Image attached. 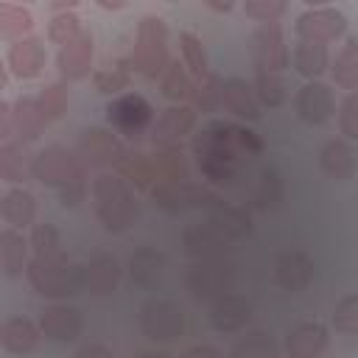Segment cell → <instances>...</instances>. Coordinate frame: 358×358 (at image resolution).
Returning <instances> with one entry per match:
<instances>
[{"instance_id": "obj_3", "label": "cell", "mask_w": 358, "mask_h": 358, "mask_svg": "<svg viewBox=\"0 0 358 358\" xmlns=\"http://www.w3.org/2000/svg\"><path fill=\"white\" fill-rule=\"evenodd\" d=\"M31 285L45 296H70L84 285V266L70 263L64 255L53 260L34 257L28 263Z\"/></svg>"}, {"instance_id": "obj_36", "label": "cell", "mask_w": 358, "mask_h": 358, "mask_svg": "<svg viewBox=\"0 0 358 358\" xmlns=\"http://www.w3.org/2000/svg\"><path fill=\"white\" fill-rule=\"evenodd\" d=\"M126 81H129V73H126L123 62L109 64V67H103V70L95 76V84H98L101 92H117V90L126 87Z\"/></svg>"}, {"instance_id": "obj_19", "label": "cell", "mask_w": 358, "mask_h": 358, "mask_svg": "<svg viewBox=\"0 0 358 358\" xmlns=\"http://www.w3.org/2000/svg\"><path fill=\"white\" fill-rule=\"evenodd\" d=\"M190 129H193V112L187 106H171L157 120V131L154 134H157V143L159 145H173Z\"/></svg>"}, {"instance_id": "obj_10", "label": "cell", "mask_w": 358, "mask_h": 358, "mask_svg": "<svg viewBox=\"0 0 358 358\" xmlns=\"http://www.w3.org/2000/svg\"><path fill=\"white\" fill-rule=\"evenodd\" d=\"M255 53H257V64L263 73H274L288 64V50L282 45V34L277 25H263L255 34Z\"/></svg>"}, {"instance_id": "obj_31", "label": "cell", "mask_w": 358, "mask_h": 358, "mask_svg": "<svg viewBox=\"0 0 358 358\" xmlns=\"http://www.w3.org/2000/svg\"><path fill=\"white\" fill-rule=\"evenodd\" d=\"M179 45H182L185 67H187L196 78H207V56H204L201 42H199L193 34H182V36H179Z\"/></svg>"}, {"instance_id": "obj_26", "label": "cell", "mask_w": 358, "mask_h": 358, "mask_svg": "<svg viewBox=\"0 0 358 358\" xmlns=\"http://www.w3.org/2000/svg\"><path fill=\"white\" fill-rule=\"evenodd\" d=\"M277 280L285 288H302L310 280V263H308V257H302L299 252L282 255L280 263H277Z\"/></svg>"}, {"instance_id": "obj_44", "label": "cell", "mask_w": 358, "mask_h": 358, "mask_svg": "<svg viewBox=\"0 0 358 358\" xmlns=\"http://www.w3.org/2000/svg\"><path fill=\"white\" fill-rule=\"evenodd\" d=\"M137 358H168V355H162V352H140Z\"/></svg>"}, {"instance_id": "obj_5", "label": "cell", "mask_w": 358, "mask_h": 358, "mask_svg": "<svg viewBox=\"0 0 358 358\" xmlns=\"http://www.w3.org/2000/svg\"><path fill=\"white\" fill-rule=\"evenodd\" d=\"M106 117H109V123H112L120 134L134 137V134H140V131L151 123L154 109H151V103H148L143 95L126 92V95L115 98V101L106 106Z\"/></svg>"}, {"instance_id": "obj_29", "label": "cell", "mask_w": 358, "mask_h": 358, "mask_svg": "<svg viewBox=\"0 0 358 358\" xmlns=\"http://www.w3.org/2000/svg\"><path fill=\"white\" fill-rule=\"evenodd\" d=\"M31 246H34L36 257H42V260L62 257V238H59V232H56L50 224H39V227H34Z\"/></svg>"}, {"instance_id": "obj_1", "label": "cell", "mask_w": 358, "mask_h": 358, "mask_svg": "<svg viewBox=\"0 0 358 358\" xmlns=\"http://www.w3.org/2000/svg\"><path fill=\"white\" fill-rule=\"evenodd\" d=\"M31 173L45 182L59 187L62 193V204H78L87 193V182H84V165L78 157H73L67 148L62 145H50L45 151H39L31 162Z\"/></svg>"}, {"instance_id": "obj_24", "label": "cell", "mask_w": 358, "mask_h": 358, "mask_svg": "<svg viewBox=\"0 0 358 358\" xmlns=\"http://www.w3.org/2000/svg\"><path fill=\"white\" fill-rule=\"evenodd\" d=\"M31 162H28V154H25L22 143L8 140L0 148V176L8 179V182H22L28 176V171H31Z\"/></svg>"}, {"instance_id": "obj_6", "label": "cell", "mask_w": 358, "mask_h": 358, "mask_svg": "<svg viewBox=\"0 0 358 358\" xmlns=\"http://www.w3.org/2000/svg\"><path fill=\"white\" fill-rule=\"evenodd\" d=\"M296 34L302 36V42H319L327 45L336 36L344 34V17L336 8H316L299 17L296 22Z\"/></svg>"}, {"instance_id": "obj_13", "label": "cell", "mask_w": 358, "mask_h": 358, "mask_svg": "<svg viewBox=\"0 0 358 358\" xmlns=\"http://www.w3.org/2000/svg\"><path fill=\"white\" fill-rule=\"evenodd\" d=\"M0 344L8 352H14V355H25V352H31L39 344V330L34 327L31 319L14 316V319L3 322V327H0Z\"/></svg>"}, {"instance_id": "obj_30", "label": "cell", "mask_w": 358, "mask_h": 358, "mask_svg": "<svg viewBox=\"0 0 358 358\" xmlns=\"http://www.w3.org/2000/svg\"><path fill=\"white\" fill-rule=\"evenodd\" d=\"M162 271V257L154 252V249H140L134 257H131V277L143 285L154 282Z\"/></svg>"}, {"instance_id": "obj_33", "label": "cell", "mask_w": 358, "mask_h": 358, "mask_svg": "<svg viewBox=\"0 0 358 358\" xmlns=\"http://www.w3.org/2000/svg\"><path fill=\"white\" fill-rule=\"evenodd\" d=\"M162 92H165L168 98H176V101L190 92V81H187V76H185V70H182L179 64H168V67H165Z\"/></svg>"}, {"instance_id": "obj_2", "label": "cell", "mask_w": 358, "mask_h": 358, "mask_svg": "<svg viewBox=\"0 0 358 358\" xmlns=\"http://www.w3.org/2000/svg\"><path fill=\"white\" fill-rule=\"evenodd\" d=\"M92 196H95V210L103 221L106 229H123L131 224V218H137V201L134 193L129 190V185L117 176H98L92 185Z\"/></svg>"}, {"instance_id": "obj_25", "label": "cell", "mask_w": 358, "mask_h": 358, "mask_svg": "<svg viewBox=\"0 0 358 358\" xmlns=\"http://www.w3.org/2000/svg\"><path fill=\"white\" fill-rule=\"evenodd\" d=\"M294 64L302 76L316 78L327 67V48L319 45V42H299L296 50H294Z\"/></svg>"}, {"instance_id": "obj_41", "label": "cell", "mask_w": 358, "mask_h": 358, "mask_svg": "<svg viewBox=\"0 0 358 358\" xmlns=\"http://www.w3.org/2000/svg\"><path fill=\"white\" fill-rule=\"evenodd\" d=\"M14 134V120H11V106L0 101V140H11Z\"/></svg>"}, {"instance_id": "obj_43", "label": "cell", "mask_w": 358, "mask_h": 358, "mask_svg": "<svg viewBox=\"0 0 358 358\" xmlns=\"http://www.w3.org/2000/svg\"><path fill=\"white\" fill-rule=\"evenodd\" d=\"M182 358H221V355H218L213 347H190Z\"/></svg>"}, {"instance_id": "obj_11", "label": "cell", "mask_w": 358, "mask_h": 358, "mask_svg": "<svg viewBox=\"0 0 358 358\" xmlns=\"http://www.w3.org/2000/svg\"><path fill=\"white\" fill-rule=\"evenodd\" d=\"M8 67L17 78H34L42 73L45 67V48L39 39L34 36H25V39H17L8 50Z\"/></svg>"}, {"instance_id": "obj_23", "label": "cell", "mask_w": 358, "mask_h": 358, "mask_svg": "<svg viewBox=\"0 0 358 358\" xmlns=\"http://www.w3.org/2000/svg\"><path fill=\"white\" fill-rule=\"evenodd\" d=\"M249 302L241 296H221L215 310H213V324L218 330H235L249 322Z\"/></svg>"}, {"instance_id": "obj_22", "label": "cell", "mask_w": 358, "mask_h": 358, "mask_svg": "<svg viewBox=\"0 0 358 358\" xmlns=\"http://www.w3.org/2000/svg\"><path fill=\"white\" fill-rule=\"evenodd\" d=\"M34 28V17L28 8L14 3H0V39H25V34Z\"/></svg>"}, {"instance_id": "obj_40", "label": "cell", "mask_w": 358, "mask_h": 358, "mask_svg": "<svg viewBox=\"0 0 358 358\" xmlns=\"http://www.w3.org/2000/svg\"><path fill=\"white\" fill-rule=\"evenodd\" d=\"M341 129L347 137H355L358 134V126H355V95H350L344 101V112H341Z\"/></svg>"}, {"instance_id": "obj_34", "label": "cell", "mask_w": 358, "mask_h": 358, "mask_svg": "<svg viewBox=\"0 0 358 358\" xmlns=\"http://www.w3.org/2000/svg\"><path fill=\"white\" fill-rule=\"evenodd\" d=\"M78 31H81L78 17H76V14H62V17H56V20L50 22L48 39H50V42H59V45H67Z\"/></svg>"}, {"instance_id": "obj_39", "label": "cell", "mask_w": 358, "mask_h": 358, "mask_svg": "<svg viewBox=\"0 0 358 358\" xmlns=\"http://www.w3.org/2000/svg\"><path fill=\"white\" fill-rule=\"evenodd\" d=\"M243 8H246V14H252V17H260V20H268V22H271L277 14H282V8H285V6H282V3H246Z\"/></svg>"}, {"instance_id": "obj_38", "label": "cell", "mask_w": 358, "mask_h": 358, "mask_svg": "<svg viewBox=\"0 0 358 358\" xmlns=\"http://www.w3.org/2000/svg\"><path fill=\"white\" fill-rule=\"evenodd\" d=\"M235 358H271V344H266L263 338H249L238 347Z\"/></svg>"}, {"instance_id": "obj_42", "label": "cell", "mask_w": 358, "mask_h": 358, "mask_svg": "<svg viewBox=\"0 0 358 358\" xmlns=\"http://www.w3.org/2000/svg\"><path fill=\"white\" fill-rule=\"evenodd\" d=\"M78 358H112V352L106 347H101V344H92V347H84L78 352Z\"/></svg>"}, {"instance_id": "obj_35", "label": "cell", "mask_w": 358, "mask_h": 358, "mask_svg": "<svg viewBox=\"0 0 358 358\" xmlns=\"http://www.w3.org/2000/svg\"><path fill=\"white\" fill-rule=\"evenodd\" d=\"M257 95H260L268 106H280V103L285 101L282 81L274 78V73H263V70H257Z\"/></svg>"}, {"instance_id": "obj_27", "label": "cell", "mask_w": 358, "mask_h": 358, "mask_svg": "<svg viewBox=\"0 0 358 358\" xmlns=\"http://www.w3.org/2000/svg\"><path fill=\"white\" fill-rule=\"evenodd\" d=\"M322 168L333 179H350L352 176V151L344 143H327L322 151Z\"/></svg>"}, {"instance_id": "obj_20", "label": "cell", "mask_w": 358, "mask_h": 358, "mask_svg": "<svg viewBox=\"0 0 358 358\" xmlns=\"http://www.w3.org/2000/svg\"><path fill=\"white\" fill-rule=\"evenodd\" d=\"M221 103L232 115H238V117H249V120H257L260 117L257 103H255L246 81H241V78H229L227 84H221Z\"/></svg>"}, {"instance_id": "obj_18", "label": "cell", "mask_w": 358, "mask_h": 358, "mask_svg": "<svg viewBox=\"0 0 358 358\" xmlns=\"http://www.w3.org/2000/svg\"><path fill=\"white\" fill-rule=\"evenodd\" d=\"M117 274H120L117 260L109 255H98L95 260H90L84 266V285L92 294H109L117 285Z\"/></svg>"}, {"instance_id": "obj_45", "label": "cell", "mask_w": 358, "mask_h": 358, "mask_svg": "<svg viewBox=\"0 0 358 358\" xmlns=\"http://www.w3.org/2000/svg\"><path fill=\"white\" fill-rule=\"evenodd\" d=\"M6 87V67H3V62H0V90Z\"/></svg>"}, {"instance_id": "obj_15", "label": "cell", "mask_w": 358, "mask_h": 358, "mask_svg": "<svg viewBox=\"0 0 358 358\" xmlns=\"http://www.w3.org/2000/svg\"><path fill=\"white\" fill-rule=\"evenodd\" d=\"M81 327H84V322H81V316H78L76 308L53 305V308H48V310L42 313V330H45V336H50V338H56V341H70V338H76V336L81 333Z\"/></svg>"}, {"instance_id": "obj_32", "label": "cell", "mask_w": 358, "mask_h": 358, "mask_svg": "<svg viewBox=\"0 0 358 358\" xmlns=\"http://www.w3.org/2000/svg\"><path fill=\"white\" fill-rule=\"evenodd\" d=\"M36 103H39L45 120L50 123V120H56V117L67 109V90H64L62 84H50V87L36 98Z\"/></svg>"}, {"instance_id": "obj_8", "label": "cell", "mask_w": 358, "mask_h": 358, "mask_svg": "<svg viewBox=\"0 0 358 358\" xmlns=\"http://www.w3.org/2000/svg\"><path fill=\"white\" fill-rule=\"evenodd\" d=\"M182 324H185L182 310L173 302H151L143 310V330L148 333V338L168 341L182 333Z\"/></svg>"}, {"instance_id": "obj_28", "label": "cell", "mask_w": 358, "mask_h": 358, "mask_svg": "<svg viewBox=\"0 0 358 358\" xmlns=\"http://www.w3.org/2000/svg\"><path fill=\"white\" fill-rule=\"evenodd\" d=\"M333 78L336 84H341L344 90H355L358 84V56H355V39H350L341 53H336L333 62Z\"/></svg>"}, {"instance_id": "obj_4", "label": "cell", "mask_w": 358, "mask_h": 358, "mask_svg": "<svg viewBox=\"0 0 358 358\" xmlns=\"http://www.w3.org/2000/svg\"><path fill=\"white\" fill-rule=\"evenodd\" d=\"M168 28L157 17H145L137 28V42L131 50V67L148 78H157L168 67Z\"/></svg>"}, {"instance_id": "obj_17", "label": "cell", "mask_w": 358, "mask_h": 358, "mask_svg": "<svg viewBox=\"0 0 358 358\" xmlns=\"http://www.w3.org/2000/svg\"><path fill=\"white\" fill-rule=\"evenodd\" d=\"M11 120H14V131L22 137V140H34L42 134V129L48 126L36 98H17V103L11 106Z\"/></svg>"}, {"instance_id": "obj_37", "label": "cell", "mask_w": 358, "mask_h": 358, "mask_svg": "<svg viewBox=\"0 0 358 358\" xmlns=\"http://www.w3.org/2000/svg\"><path fill=\"white\" fill-rule=\"evenodd\" d=\"M358 299L355 296H344L341 305L336 308V327L344 333H355L358 330Z\"/></svg>"}, {"instance_id": "obj_9", "label": "cell", "mask_w": 358, "mask_h": 358, "mask_svg": "<svg viewBox=\"0 0 358 358\" xmlns=\"http://www.w3.org/2000/svg\"><path fill=\"white\" fill-rule=\"evenodd\" d=\"M296 112L305 123H324L327 117H333L336 112V98L330 92V87L310 81L296 92Z\"/></svg>"}, {"instance_id": "obj_14", "label": "cell", "mask_w": 358, "mask_h": 358, "mask_svg": "<svg viewBox=\"0 0 358 358\" xmlns=\"http://www.w3.org/2000/svg\"><path fill=\"white\" fill-rule=\"evenodd\" d=\"M327 347V330L322 324H296L288 333L291 358H319Z\"/></svg>"}, {"instance_id": "obj_16", "label": "cell", "mask_w": 358, "mask_h": 358, "mask_svg": "<svg viewBox=\"0 0 358 358\" xmlns=\"http://www.w3.org/2000/svg\"><path fill=\"white\" fill-rule=\"evenodd\" d=\"M0 215L6 218V224H11V229H22V227H28V224L34 221V215H36V201H34V196H31L28 190L14 187V190H8V193L3 196V201H0Z\"/></svg>"}, {"instance_id": "obj_7", "label": "cell", "mask_w": 358, "mask_h": 358, "mask_svg": "<svg viewBox=\"0 0 358 358\" xmlns=\"http://www.w3.org/2000/svg\"><path fill=\"white\" fill-rule=\"evenodd\" d=\"M56 62H59V70H62L64 78H70V81L84 78L90 73V64H92V36H90V31L81 28L67 45H62Z\"/></svg>"}, {"instance_id": "obj_21", "label": "cell", "mask_w": 358, "mask_h": 358, "mask_svg": "<svg viewBox=\"0 0 358 358\" xmlns=\"http://www.w3.org/2000/svg\"><path fill=\"white\" fill-rule=\"evenodd\" d=\"M25 238L17 229H3L0 232V268L8 277H17L25 266Z\"/></svg>"}, {"instance_id": "obj_12", "label": "cell", "mask_w": 358, "mask_h": 358, "mask_svg": "<svg viewBox=\"0 0 358 358\" xmlns=\"http://www.w3.org/2000/svg\"><path fill=\"white\" fill-rule=\"evenodd\" d=\"M81 151H84V157L92 162V165H117L120 162V157H123V148L117 145V140H115V134H109V131H103V129H90V131H84V137H81Z\"/></svg>"}]
</instances>
